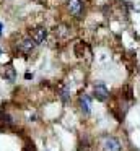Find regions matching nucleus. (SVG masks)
Wrapping results in <instances>:
<instances>
[{
  "label": "nucleus",
  "instance_id": "1",
  "mask_svg": "<svg viewBox=\"0 0 140 151\" xmlns=\"http://www.w3.org/2000/svg\"><path fill=\"white\" fill-rule=\"evenodd\" d=\"M93 96L98 99V101H106L107 96H109V91H107V88L103 85V83H99V85H94L93 88Z\"/></svg>",
  "mask_w": 140,
  "mask_h": 151
},
{
  "label": "nucleus",
  "instance_id": "2",
  "mask_svg": "<svg viewBox=\"0 0 140 151\" xmlns=\"http://www.w3.org/2000/svg\"><path fill=\"white\" fill-rule=\"evenodd\" d=\"M46 37H47V29H46V28H36L31 34V39L36 42V46H38V44H44Z\"/></svg>",
  "mask_w": 140,
  "mask_h": 151
},
{
  "label": "nucleus",
  "instance_id": "3",
  "mask_svg": "<svg viewBox=\"0 0 140 151\" xmlns=\"http://www.w3.org/2000/svg\"><path fill=\"white\" fill-rule=\"evenodd\" d=\"M103 146H104V150H107V151H120V141L114 137H106Z\"/></svg>",
  "mask_w": 140,
  "mask_h": 151
},
{
  "label": "nucleus",
  "instance_id": "4",
  "mask_svg": "<svg viewBox=\"0 0 140 151\" xmlns=\"http://www.w3.org/2000/svg\"><path fill=\"white\" fill-rule=\"evenodd\" d=\"M34 47H36L34 41H33L31 37H26V39H23L21 42H20L18 49H20V52H23V54H31L33 50H34Z\"/></svg>",
  "mask_w": 140,
  "mask_h": 151
},
{
  "label": "nucleus",
  "instance_id": "5",
  "mask_svg": "<svg viewBox=\"0 0 140 151\" xmlns=\"http://www.w3.org/2000/svg\"><path fill=\"white\" fill-rule=\"evenodd\" d=\"M81 10H83V4H81V0H68V12L72 15L80 18L81 15Z\"/></svg>",
  "mask_w": 140,
  "mask_h": 151
},
{
  "label": "nucleus",
  "instance_id": "6",
  "mask_svg": "<svg viewBox=\"0 0 140 151\" xmlns=\"http://www.w3.org/2000/svg\"><path fill=\"white\" fill-rule=\"evenodd\" d=\"M78 101H80V109H81V112H83V114H90V111H91V99H90V96L81 94Z\"/></svg>",
  "mask_w": 140,
  "mask_h": 151
},
{
  "label": "nucleus",
  "instance_id": "7",
  "mask_svg": "<svg viewBox=\"0 0 140 151\" xmlns=\"http://www.w3.org/2000/svg\"><path fill=\"white\" fill-rule=\"evenodd\" d=\"M2 75H3V78L8 80V81H15L16 80V72H15V68H13L12 65H7L5 68H3Z\"/></svg>",
  "mask_w": 140,
  "mask_h": 151
},
{
  "label": "nucleus",
  "instance_id": "8",
  "mask_svg": "<svg viewBox=\"0 0 140 151\" xmlns=\"http://www.w3.org/2000/svg\"><path fill=\"white\" fill-rule=\"evenodd\" d=\"M54 33L57 37H62V39H64V37H67L68 34H70V29H68V26H65V24H59V26H55Z\"/></svg>",
  "mask_w": 140,
  "mask_h": 151
},
{
  "label": "nucleus",
  "instance_id": "9",
  "mask_svg": "<svg viewBox=\"0 0 140 151\" xmlns=\"http://www.w3.org/2000/svg\"><path fill=\"white\" fill-rule=\"evenodd\" d=\"M59 96H60V99H62L64 102H67L68 99H70V91H68L67 88H62L60 91H59Z\"/></svg>",
  "mask_w": 140,
  "mask_h": 151
},
{
  "label": "nucleus",
  "instance_id": "10",
  "mask_svg": "<svg viewBox=\"0 0 140 151\" xmlns=\"http://www.w3.org/2000/svg\"><path fill=\"white\" fill-rule=\"evenodd\" d=\"M26 151H36V148H34V145H26Z\"/></svg>",
  "mask_w": 140,
  "mask_h": 151
},
{
  "label": "nucleus",
  "instance_id": "11",
  "mask_svg": "<svg viewBox=\"0 0 140 151\" xmlns=\"http://www.w3.org/2000/svg\"><path fill=\"white\" fill-rule=\"evenodd\" d=\"M25 78H26V80H31V78H33V73H26Z\"/></svg>",
  "mask_w": 140,
  "mask_h": 151
},
{
  "label": "nucleus",
  "instance_id": "12",
  "mask_svg": "<svg viewBox=\"0 0 140 151\" xmlns=\"http://www.w3.org/2000/svg\"><path fill=\"white\" fill-rule=\"evenodd\" d=\"M2 28H3V24H2V23H0V33H2Z\"/></svg>",
  "mask_w": 140,
  "mask_h": 151
},
{
  "label": "nucleus",
  "instance_id": "13",
  "mask_svg": "<svg viewBox=\"0 0 140 151\" xmlns=\"http://www.w3.org/2000/svg\"><path fill=\"white\" fill-rule=\"evenodd\" d=\"M0 55H2V49H0Z\"/></svg>",
  "mask_w": 140,
  "mask_h": 151
}]
</instances>
